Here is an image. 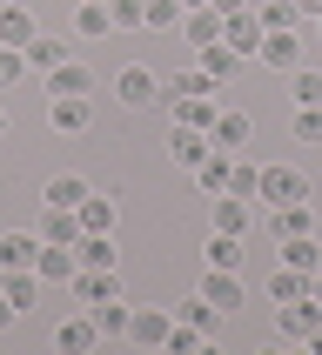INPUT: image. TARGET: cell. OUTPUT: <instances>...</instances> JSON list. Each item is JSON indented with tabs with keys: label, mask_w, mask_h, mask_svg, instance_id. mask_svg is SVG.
<instances>
[{
	"label": "cell",
	"mask_w": 322,
	"mask_h": 355,
	"mask_svg": "<svg viewBox=\"0 0 322 355\" xmlns=\"http://www.w3.org/2000/svg\"><path fill=\"white\" fill-rule=\"evenodd\" d=\"M302 60H309V27H282V34H262L255 67H269V74H296Z\"/></svg>",
	"instance_id": "cell-1"
},
{
	"label": "cell",
	"mask_w": 322,
	"mask_h": 355,
	"mask_svg": "<svg viewBox=\"0 0 322 355\" xmlns=\"http://www.w3.org/2000/svg\"><path fill=\"white\" fill-rule=\"evenodd\" d=\"M255 201H262V208H289V201H316V188H309V175H302V168H282V161H269V168H262Z\"/></svg>",
	"instance_id": "cell-2"
},
{
	"label": "cell",
	"mask_w": 322,
	"mask_h": 355,
	"mask_svg": "<svg viewBox=\"0 0 322 355\" xmlns=\"http://www.w3.org/2000/svg\"><path fill=\"white\" fill-rule=\"evenodd\" d=\"M255 221H262V208H255L248 195H228V188L208 195V228H221V235H248Z\"/></svg>",
	"instance_id": "cell-3"
},
{
	"label": "cell",
	"mask_w": 322,
	"mask_h": 355,
	"mask_svg": "<svg viewBox=\"0 0 322 355\" xmlns=\"http://www.w3.org/2000/svg\"><path fill=\"white\" fill-rule=\"evenodd\" d=\"M115 101H121V107H135V114H141V107H161V74H155V67H141V60H135V67H121V74H115Z\"/></svg>",
	"instance_id": "cell-4"
},
{
	"label": "cell",
	"mask_w": 322,
	"mask_h": 355,
	"mask_svg": "<svg viewBox=\"0 0 322 355\" xmlns=\"http://www.w3.org/2000/svg\"><path fill=\"white\" fill-rule=\"evenodd\" d=\"M47 128L54 135H87L94 128V101L87 94H47Z\"/></svg>",
	"instance_id": "cell-5"
},
{
	"label": "cell",
	"mask_w": 322,
	"mask_h": 355,
	"mask_svg": "<svg viewBox=\"0 0 322 355\" xmlns=\"http://www.w3.org/2000/svg\"><path fill=\"white\" fill-rule=\"evenodd\" d=\"M201 295L215 302L221 315H235L242 302H248V282H242V268H208V275H201Z\"/></svg>",
	"instance_id": "cell-6"
},
{
	"label": "cell",
	"mask_w": 322,
	"mask_h": 355,
	"mask_svg": "<svg viewBox=\"0 0 322 355\" xmlns=\"http://www.w3.org/2000/svg\"><path fill=\"white\" fill-rule=\"evenodd\" d=\"M208 141H215L221 155H242V148L255 141V114H242V107H221L215 128H208Z\"/></svg>",
	"instance_id": "cell-7"
},
{
	"label": "cell",
	"mask_w": 322,
	"mask_h": 355,
	"mask_svg": "<svg viewBox=\"0 0 322 355\" xmlns=\"http://www.w3.org/2000/svg\"><path fill=\"white\" fill-rule=\"evenodd\" d=\"M168 329H175V309H135L121 342H135V349H161V342H168Z\"/></svg>",
	"instance_id": "cell-8"
},
{
	"label": "cell",
	"mask_w": 322,
	"mask_h": 355,
	"mask_svg": "<svg viewBox=\"0 0 322 355\" xmlns=\"http://www.w3.org/2000/svg\"><path fill=\"white\" fill-rule=\"evenodd\" d=\"M322 322V309H316V295H296V302H276V336L282 342H302L309 329Z\"/></svg>",
	"instance_id": "cell-9"
},
{
	"label": "cell",
	"mask_w": 322,
	"mask_h": 355,
	"mask_svg": "<svg viewBox=\"0 0 322 355\" xmlns=\"http://www.w3.org/2000/svg\"><path fill=\"white\" fill-rule=\"evenodd\" d=\"M74 268H80V255L67 248V241H40V255H34V275L47 282V288H60V282H74Z\"/></svg>",
	"instance_id": "cell-10"
},
{
	"label": "cell",
	"mask_w": 322,
	"mask_h": 355,
	"mask_svg": "<svg viewBox=\"0 0 322 355\" xmlns=\"http://www.w3.org/2000/svg\"><path fill=\"white\" fill-rule=\"evenodd\" d=\"M269 215V235L289 241V235H316V201H289V208H262Z\"/></svg>",
	"instance_id": "cell-11"
},
{
	"label": "cell",
	"mask_w": 322,
	"mask_h": 355,
	"mask_svg": "<svg viewBox=\"0 0 322 355\" xmlns=\"http://www.w3.org/2000/svg\"><path fill=\"white\" fill-rule=\"evenodd\" d=\"M221 40H228L242 60H255V54H262V20H255V7H242V14L221 20Z\"/></svg>",
	"instance_id": "cell-12"
},
{
	"label": "cell",
	"mask_w": 322,
	"mask_h": 355,
	"mask_svg": "<svg viewBox=\"0 0 322 355\" xmlns=\"http://www.w3.org/2000/svg\"><path fill=\"white\" fill-rule=\"evenodd\" d=\"M54 349H60V355H94V349H101L94 315H67V322L54 329Z\"/></svg>",
	"instance_id": "cell-13"
},
{
	"label": "cell",
	"mask_w": 322,
	"mask_h": 355,
	"mask_svg": "<svg viewBox=\"0 0 322 355\" xmlns=\"http://www.w3.org/2000/svg\"><path fill=\"white\" fill-rule=\"evenodd\" d=\"M74 215H80V235H115L121 201H115V195H94V188H87V201H80Z\"/></svg>",
	"instance_id": "cell-14"
},
{
	"label": "cell",
	"mask_w": 322,
	"mask_h": 355,
	"mask_svg": "<svg viewBox=\"0 0 322 355\" xmlns=\"http://www.w3.org/2000/svg\"><path fill=\"white\" fill-rule=\"evenodd\" d=\"M34 255H40V228H7L0 235V275L7 268H34Z\"/></svg>",
	"instance_id": "cell-15"
},
{
	"label": "cell",
	"mask_w": 322,
	"mask_h": 355,
	"mask_svg": "<svg viewBox=\"0 0 322 355\" xmlns=\"http://www.w3.org/2000/svg\"><path fill=\"white\" fill-rule=\"evenodd\" d=\"M208 148H215V141L201 135V128H188V121H168V155H175V168H195Z\"/></svg>",
	"instance_id": "cell-16"
},
{
	"label": "cell",
	"mask_w": 322,
	"mask_h": 355,
	"mask_svg": "<svg viewBox=\"0 0 322 355\" xmlns=\"http://www.w3.org/2000/svg\"><path fill=\"white\" fill-rule=\"evenodd\" d=\"M161 114H168V121H188V128H201V135H208V128H215V114H221V101H215V94H181V101H168Z\"/></svg>",
	"instance_id": "cell-17"
},
{
	"label": "cell",
	"mask_w": 322,
	"mask_h": 355,
	"mask_svg": "<svg viewBox=\"0 0 322 355\" xmlns=\"http://www.w3.org/2000/svg\"><path fill=\"white\" fill-rule=\"evenodd\" d=\"M67 288H74V295L94 309V302L121 295V268H74V282H67Z\"/></svg>",
	"instance_id": "cell-18"
},
{
	"label": "cell",
	"mask_w": 322,
	"mask_h": 355,
	"mask_svg": "<svg viewBox=\"0 0 322 355\" xmlns=\"http://www.w3.org/2000/svg\"><path fill=\"white\" fill-rule=\"evenodd\" d=\"M0 288H7V302H14L20 315H27V309H40V295H47V282H40L34 268H7V275H0Z\"/></svg>",
	"instance_id": "cell-19"
},
{
	"label": "cell",
	"mask_w": 322,
	"mask_h": 355,
	"mask_svg": "<svg viewBox=\"0 0 322 355\" xmlns=\"http://www.w3.org/2000/svg\"><path fill=\"white\" fill-rule=\"evenodd\" d=\"M40 27H34V7L27 0H14V7H0V47H27Z\"/></svg>",
	"instance_id": "cell-20"
},
{
	"label": "cell",
	"mask_w": 322,
	"mask_h": 355,
	"mask_svg": "<svg viewBox=\"0 0 322 355\" xmlns=\"http://www.w3.org/2000/svg\"><path fill=\"white\" fill-rule=\"evenodd\" d=\"M20 54H27V74H54L60 60H67V40H60V34H34Z\"/></svg>",
	"instance_id": "cell-21"
},
{
	"label": "cell",
	"mask_w": 322,
	"mask_h": 355,
	"mask_svg": "<svg viewBox=\"0 0 322 355\" xmlns=\"http://www.w3.org/2000/svg\"><path fill=\"white\" fill-rule=\"evenodd\" d=\"M228 168H235V155L208 148V155H201L195 168H188V175H195V188H201V195H221V188H228Z\"/></svg>",
	"instance_id": "cell-22"
},
{
	"label": "cell",
	"mask_w": 322,
	"mask_h": 355,
	"mask_svg": "<svg viewBox=\"0 0 322 355\" xmlns=\"http://www.w3.org/2000/svg\"><path fill=\"white\" fill-rule=\"evenodd\" d=\"M108 34H115L108 0H80V7H74V40H108Z\"/></svg>",
	"instance_id": "cell-23"
},
{
	"label": "cell",
	"mask_w": 322,
	"mask_h": 355,
	"mask_svg": "<svg viewBox=\"0 0 322 355\" xmlns=\"http://www.w3.org/2000/svg\"><path fill=\"white\" fill-rule=\"evenodd\" d=\"M181 40H188V47H215L221 40V14L215 7H188V14H181Z\"/></svg>",
	"instance_id": "cell-24"
},
{
	"label": "cell",
	"mask_w": 322,
	"mask_h": 355,
	"mask_svg": "<svg viewBox=\"0 0 322 355\" xmlns=\"http://www.w3.org/2000/svg\"><path fill=\"white\" fill-rule=\"evenodd\" d=\"M195 60L208 67V74H215V87H228V80H235L242 67H248V60H242L235 47H228V40H215V47H195Z\"/></svg>",
	"instance_id": "cell-25"
},
{
	"label": "cell",
	"mask_w": 322,
	"mask_h": 355,
	"mask_svg": "<svg viewBox=\"0 0 322 355\" xmlns=\"http://www.w3.org/2000/svg\"><path fill=\"white\" fill-rule=\"evenodd\" d=\"M87 315H94L101 342H121V336H128V315H135V309H128V295H108V302H94Z\"/></svg>",
	"instance_id": "cell-26"
},
{
	"label": "cell",
	"mask_w": 322,
	"mask_h": 355,
	"mask_svg": "<svg viewBox=\"0 0 322 355\" xmlns=\"http://www.w3.org/2000/svg\"><path fill=\"white\" fill-rule=\"evenodd\" d=\"M80 201H87V175H47L40 208H80Z\"/></svg>",
	"instance_id": "cell-27"
},
{
	"label": "cell",
	"mask_w": 322,
	"mask_h": 355,
	"mask_svg": "<svg viewBox=\"0 0 322 355\" xmlns=\"http://www.w3.org/2000/svg\"><path fill=\"white\" fill-rule=\"evenodd\" d=\"M276 248H282L289 268H302V275H316V268H322V235H289V241H276Z\"/></svg>",
	"instance_id": "cell-28"
},
{
	"label": "cell",
	"mask_w": 322,
	"mask_h": 355,
	"mask_svg": "<svg viewBox=\"0 0 322 355\" xmlns=\"http://www.w3.org/2000/svg\"><path fill=\"white\" fill-rule=\"evenodd\" d=\"M175 322H188V329H201V336L215 342V329H221V309L208 295H188V302H175Z\"/></svg>",
	"instance_id": "cell-29"
},
{
	"label": "cell",
	"mask_w": 322,
	"mask_h": 355,
	"mask_svg": "<svg viewBox=\"0 0 322 355\" xmlns=\"http://www.w3.org/2000/svg\"><path fill=\"white\" fill-rule=\"evenodd\" d=\"M40 80H47V94H87V87H94V74H87V67H80L74 54L60 60L54 74H40Z\"/></svg>",
	"instance_id": "cell-30"
},
{
	"label": "cell",
	"mask_w": 322,
	"mask_h": 355,
	"mask_svg": "<svg viewBox=\"0 0 322 355\" xmlns=\"http://www.w3.org/2000/svg\"><path fill=\"white\" fill-rule=\"evenodd\" d=\"M40 241H67V248H74L80 241V215L74 208H40Z\"/></svg>",
	"instance_id": "cell-31"
},
{
	"label": "cell",
	"mask_w": 322,
	"mask_h": 355,
	"mask_svg": "<svg viewBox=\"0 0 322 355\" xmlns=\"http://www.w3.org/2000/svg\"><path fill=\"white\" fill-rule=\"evenodd\" d=\"M74 255H80V268H121L115 235H80V241H74Z\"/></svg>",
	"instance_id": "cell-32"
},
{
	"label": "cell",
	"mask_w": 322,
	"mask_h": 355,
	"mask_svg": "<svg viewBox=\"0 0 322 355\" xmlns=\"http://www.w3.org/2000/svg\"><path fill=\"white\" fill-rule=\"evenodd\" d=\"M201 261H208V268H242V235H221V228H208V241H201Z\"/></svg>",
	"instance_id": "cell-33"
},
{
	"label": "cell",
	"mask_w": 322,
	"mask_h": 355,
	"mask_svg": "<svg viewBox=\"0 0 322 355\" xmlns=\"http://www.w3.org/2000/svg\"><path fill=\"white\" fill-rule=\"evenodd\" d=\"M255 20H262V34H282V27H309V20L296 14V0H255Z\"/></svg>",
	"instance_id": "cell-34"
},
{
	"label": "cell",
	"mask_w": 322,
	"mask_h": 355,
	"mask_svg": "<svg viewBox=\"0 0 322 355\" xmlns=\"http://www.w3.org/2000/svg\"><path fill=\"white\" fill-rule=\"evenodd\" d=\"M309 282H316V275H302V268L276 261V275H269V302H296V295H309Z\"/></svg>",
	"instance_id": "cell-35"
},
{
	"label": "cell",
	"mask_w": 322,
	"mask_h": 355,
	"mask_svg": "<svg viewBox=\"0 0 322 355\" xmlns=\"http://www.w3.org/2000/svg\"><path fill=\"white\" fill-rule=\"evenodd\" d=\"M289 94H296V107H322V67L302 60L296 74H289Z\"/></svg>",
	"instance_id": "cell-36"
},
{
	"label": "cell",
	"mask_w": 322,
	"mask_h": 355,
	"mask_svg": "<svg viewBox=\"0 0 322 355\" xmlns=\"http://www.w3.org/2000/svg\"><path fill=\"white\" fill-rule=\"evenodd\" d=\"M181 14H188L181 0H148V7H141V27H148V34H168V27H181Z\"/></svg>",
	"instance_id": "cell-37"
},
{
	"label": "cell",
	"mask_w": 322,
	"mask_h": 355,
	"mask_svg": "<svg viewBox=\"0 0 322 355\" xmlns=\"http://www.w3.org/2000/svg\"><path fill=\"white\" fill-rule=\"evenodd\" d=\"M255 188H262V168L248 155H235V168H228V195H248V201H255ZM255 208H262V201H255Z\"/></svg>",
	"instance_id": "cell-38"
},
{
	"label": "cell",
	"mask_w": 322,
	"mask_h": 355,
	"mask_svg": "<svg viewBox=\"0 0 322 355\" xmlns=\"http://www.w3.org/2000/svg\"><path fill=\"white\" fill-rule=\"evenodd\" d=\"M20 80H27V54H20V47H0V94L20 87Z\"/></svg>",
	"instance_id": "cell-39"
},
{
	"label": "cell",
	"mask_w": 322,
	"mask_h": 355,
	"mask_svg": "<svg viewBox=\"0 0 322 355\" xmlns=\"http://www.w3.org/2000/svg\"><path fill=\"white\" fill-rule=\"evenodd\" d=\"M296 141L302 148H322V107H296Z\"/></svg>",
	"instance_id": "cell-40"
},
{
	"label": "cell",
	"mask_w": 322,
	"mask_h": 355,
	"mask_svg": "<svg viewBox=\"0 0 322 355\" xmlns=\"http://www.w3.org/2000/svg\"><path fill=\"white\" fill-rule=\"evenodd\" d=\"M141 7H148V0H108V14H115V34H135V27H141Z\"/></svg>",
	"instance_id": "cell-41"
},
{
	"label": "cell",
	"mask_w": 322,
	"mask_h": 355,
	"mask_svg": "<svg viewBox=\"0 0 322 355\" xmlns=\"http://www.w3.org/2000/svg\"><path fill=\"white\" fill-rule=\"evenodd\" d=\"M14 322H20V309H14V302H7V288H0V336H7Z\"/></svg>",
	"instance_id": "cell-42"
},
{
	"label": "cell",
	"mask_w": 322,
	"mask_h": 355,
	"mask_svg": "<svg viewBox=\"0 0 322 355\" xmlns=\"http://www.w3.org/2000/svg\"><path fill=\"white\" fill-rule=\"evenodd\" d=\"M296 14L302 20H322V0H296Z\"/></svg>",
	"instance_id": "cell-43"
},
{
	"label": "cell",
	"mask_w": 322,
	"mask_h": 355,
	"mask_svg": "<svg viewBox=\"0 0 322 355\" xmlns=\"http://www.w3.org/2000/svg\"><path fill=\"white\" fill-rule=\"evenodd\" d=\"M309 295H316V309H322V275H316V282H309Z\"/></svg>",
	"instance_id": "cell-44"
},
{
	"label": "cell",
	"mask_w": 322,
	"mask_h": 355,
	"mask_svg": "<svg viewBox=\"0 0 322 355\" xmlns=\"http://www.w3.org/2000/svg\"><path fill=\"white\" fill-rule=\"evenodd\" d=\"M0 141H7V101H0Z\"/></svg>",
	"instance_id": "cell-45"
},
{
	"label": "cell",
	"mask_w": 322,
	"mask_h": 355,
	"mask_svg": "<svg viewBox=\"0 0 322 355\" xmlns=\"http://www.w3.org/2000/svg\"><path fill=\"white\" fill-rule=\"evenodd\" d=\"M0 7H14V0H0Z\"/></svg>",
	"instance_id": "cell-46"
},
{
	"label": "cell",
	"mask_w": 322,
	"mask_h": 355,
	"mask_svg": "<svg viewBox=\"0 0 322 355\" xmlns=\"http://www.w3.org/2000/svg\"><path fill=\"white\" fill-rule=\"evenodd\" d=\"M316 34H322V20H316Z\"/></svg>",
	"instance_id": "cell-47"
},
{
	"label": "cell",
	"mask_w": 322,
	"mask_h": 355,
	"mask_svg": "<svg viewBox=\"0 0 322 355\" xmlns=\"http://www.w3.org/2000/svg\"><path fill=\"white\" fill-rule=\"evenodd\" d=\"M316 275H322V268H316Z\"/></svg>",
	"instance_id": "cell-48"
}]
</instances>
